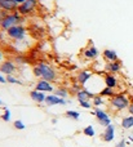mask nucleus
I'll return each instance as SVG.
<instances>
[{
    "mask_svg": "<svg viewBox=\"0 0 133 147\" xmlns=\"http://www.w3.org/2000/svg\"><path fill=\"white\" fill-rule=\"evenodd\" d=\"M98 94H100V96H102L103 98H105V97H110V98H111V97H114L116 93H115V89L109 88V86H105V88H103Z\"/></svg>",
    "mask_w": 133,
    "mask_h": 147,
    "instance_id": "obj_21",
    "label": "nucleus"
},
{
    "mask_svg": "<svg viewBox=\"0 0 133 147\" xmlns=\"http://www.w3.org/2000/svg\"><path fill=\"white\" fill-rule=\"evenodd\" d=\"M129 98L123 93L115 94L114 97L110 98V106L114 111H123V110H127L129 106Z\"/></svg>",
    "mask_w": 133,
    "mask_h": 147,
    "instance_id": "obj_3",
    "label": "nucleus"
},
{
    "mask_svg": "<svg viewBox=\"0 0 133 147\" xmlns=\"http://www.w3.org/2000/svg\"><path fill=\"white\" fill-rule=\"evenodd\" d=\"M103 103H105V99H103L102 96L96 94V96L93 97V106H95V107H100V106H102Z\"/></svg>",
    "mask_w": 133,
    "mask_h": 147,
    "instance_id": "obj_24",
    "label": "nucleus"
},
{
    "mask_svg": "<svg viewBox=\"0 0 133 147\" xmlns=\"http://www.w3.org/2000/svg\"><path fill=\"white\" fill-rule=\"evenodd\" d=\"M10 111L8 109H4V111H3V114H1V119H3V121H5V123H9L10 121Z\"/></svg>",
    "mask_w": 133,
    "mask_h": 147,
    "instance_id": "obj_25",
    "label": "nucleus"
},
{
    "mask_svg": "<svg viewBox=\"0 0 133 147\" xmlns=\"http://www.w3.org/2000/svg\"><path fill=\"white\" fill-rule=\"evenodd\" d=\"M79 103H80V106H82L83 109H87V110L92 109V106H93V103H90L89 101H80Z\"/></svg>",
    "mask_w": 133,
    "mask_h": 147,
    "instance_id": "obj_28",
    "label": "nucleus"
},
{
    "mask_svg": "<svg viewBox=\"0 0 133 147\" xmlns=\"http://www.w3.org/2000/svg\"><path fill=\"white\" fill-rule=\"evenodd\" d=\"M45 106H56V105H61V106H65L67 103V99L61 98V97L56 96V94H48L45 98Z\"/></svg>",
    "mask_w": 133,
    "mask_h": 147,
    "instance_id": "obj_8",
    "label": "nucleus"
},
{
    "mask_svg": "<svg viewBox=\"0 0 133 147\" xmlns=\"http://www.w3.org/2000/svg\"><path fill=\"white\" fill-rule=\"evenodd\" d=\"M114 138H115V125L110 124L105 128V130H103L102 140L105 141V142H113Z\"/></svg>",
    "mask_w": 133,
    "mask_h": 147,
    "instance_id": "obj_12",
    "label": "nucleus"
},
{
    "mask_svg": "<svg viewBox=\"0 0 133 147\" xmlns=\"http://www.w3.org/2000/svg\"><path fill=\"white\" fill-rule=\"evenodd\" d=\"M32 72L36 78H40V79H43V80L51 81V83L52 81H56L57 79H58L57 71L52 66H49L48 63H45V62H39V63L34 67Z\"/></svg>",
    "mask_w": 133,
    "mask_h": 147,
    "instance_id": "obj_1",
    "label": "nucleus"
},
{
    "mask_svg": "<svg viewBox=\"0 0 133 147\" xmlns=\"http://www.w3.org/2000/svg\"><path fill=\"white\" fill-rule=\"evenodd\" d=\"M7 36L10 39V40H16V41H21L26 38L27 32H26V28L23 27L22 25H16L13 27H10L9 30L5 31Z\"/></svg>",
    "mask_w": 133,
    "mask_h": 147,
    "instance_id": "obj_4",
    "label": "nucleus"
},
{
    "mask_svg": "<svg viewBox=\"0 0 133 147\" xmlns=\"http://www.w3.org/2000/svg\"><path fill=\"white\" fill-rule=\"evenodd\" d=\"M0 105H3V102H1V99H0Z\"/></svg>",
    "mask_w": 133,
    "mask_h": 147,
    "instance_id": "obj_36",
    "label": "nucleus"
},
{
    "mask_svg": "<svg viewBox=\"0 0 133 147\" xmlns=\"http://www.w3.org/2000/svg\"><path fill=\"white\" fill-rule=\"evenodd\" d=\"M95 97V93L89 90L87 88H82L79 92H76V99L78 101H89V99H93Z\"/></svg>",
    "mask_w": 133,
    "mask_h": 147,
    "instance_id": "obj_14",
    "label": "nucleus"
},
{
    "mask_svg": "<svg viewBox=\"0 0 133 147\" xmlns=\"http://www.w3.org/2000/svg\"><path fill=\"white\" fill-rule=\"evenodd\" d=\"M35 89L39 92H43V93H52V92H54V88L51 84V81L43 80V79H40V80L36 83Z\"/></svg>",
    "mask_w": 133,
    "mask_h": 147,
    "instance_id": "obj_9",
    "label": "nucleus"
},
{
    "mask_svg": "<svg viewBox=\"0 0 133 147\" xmlns=\"http://www.w3.org/2000/svg\"><path fill=\"white\" fill-rule=\"evenodd\" d=\"M16 71H17V66L13 61H4L3 63H0V72L5 75H12Z\"/></svg>",
    "mask_w": 133,
    "mask_h": 147,
    "instance_id": "obj_10",
    "label": "nucleus"
},
{
    "mask_svg": "<svg viewBox=\"0 0 133 147\" xmlns=\"http://www.w3.org/2000/svg\"><path fill=\"white\" fill-rule=\"evenodd\" d=\"M82 54H83V57H84L85 59H96V58L100 57L101 53H100V51L93 45L92 41H89V47H87L85 49H83Z\"/></svg>",
    "mask_w": 133,
    "mask_h": 147,
    "instance_id": "obj_7",
    "label": "nucleus"
},
{
    "mask_svg": "<svg viewBox=\"0 0 133 147\" xmlns=\"http://www.w3.org/2000/svg\"><path fill=\"white\" fill-rule=\"evenodd\" d=\"M128 112H129V115H132L133 116V103H129V106H128Z\"/></svg>",
    "mask_w": 133,
    "mask_h": 147,
    "instance_id": "obj_31",
    "label": "nucleus"
},
{
    "mask_svg": "<svg viewBox=\"0 0 133 147\" xmlns=\"http://www.w3.org/2000/svg\"><path fill=\"white\" fill-rule=\"evenodd\" d=\"M83 134L87 136V137H95L96 136V130H95V127L93 125H87V127L83 129Z\"/></svg>",
    "mask_w": 133,
    "mask_h": 147,
    "instance_id": "obj_22",
    "label": "nucleus"
},
{
    "mask_svg": "<svg viewBox=\"0 0 133 147\" xmlns=\"http://www.w3.org/2000/svg\"><path fill=\"white\" fill-rule=\"evenodd\" d=\"M56 96H58V97H61V98H65L66 99L67 97H69V94H70V92H69V89H66L65 86H59V88H57V89H54V92H53Z\"/></svg>",
    "mask_w": 133,
    "mask_h": 147,
    "instance_id": "obj_20",
    "label": "nucleus"
},
{
    "mask_svg": "<svg viewBox=\"0 0 133 147\" xmlns=\"http://www.w3.org/2000/svg\"><path fill=\"white\" fill-rule=\"evenodd\" d=\"M3 58V53H1V52H0V59H1Z\"/></svg>",
    "mask_w": 133,
    "mask_h": 147,
    "instance_id": "obj_35",
    "label": "nucleus"
},
{
    "mask_svg": "<svg viewBox=\"0 0 133 147\" xmlns=\"http://www.w3.org/2000/svg\"><path fill=\"white\" fill-rule=\"evenodd\" d=\"M66 117H69V119H72V120H79L80 119V112L79 111H75V110H69V111H66Z\"/></svg>",
    "mask_w": 133,
    "mask_h": 147,
    "instance_id": "obj_23",
    "label": "nucleus"
},
{
    "mask_svg": "<svg viewBox=\"0 0 133 147\" xmlns=\"http://www.w3.org/2000/svg\"><path fill=\"white\" fill-rule=\"evenodd\" d=\"M103 83H105V86H109V88L113 89H115L119 85V80L114 74H106L105 78H103Z\"/></svg>",
    "mask_w": 133,
    "mask_h": 147,
    "instance_id": "obj_15",
    "label": "nucleus"
},
{
    "mask_svg": "<svg viewBox=\"0 0 133 147\" xmlns=\"http://www.w3.org/2000/svg\"><path fill=\"white\" fill-rule=\"evenodd\" d=\"M0 83H1V84H5V83H7V78H4V76L1 75V72H0Z\"/></svg>",
    "mask_w": 133,
    "mask_h": 147,
    "instance_id": "obj_32",
    "label": "nucleus"
},
{
    "mask_svg": "<svg viewBox=\"0 0 133 147\" xmlns=\"http://www.w3.org/2000/svg\"><path fill=\"white\" fill-rule=\"evenodd\" d=\"M128 138H129V141H131V142H133V133L131 136H128Z\"/></svg>",
    "mask_w": 133,
    "mask_h": 147,
    "instance_id": "obj_34",
    "label": "nucleus"
},
{
    "mask_svg": "<svg viewBox=\"0 0 133 147\" xmlns=\"http://www.w3.org/2000/svg\"><path fill=\"white\" fill-rule=\"evenodd\" d=\"M102 56L107 62H114V61H118L119 59L118 53H116L115 51H113V49H105V51L102 52Z\"/></svg>",
    "mask_w": 133,
    "mask_h": 147,
    "instance_id": "obj_18",
    "label": "nucleus"
},
{
    "mask_svg": "<svg viewBox=\"0 0 133 147\" xmlns=\"http://www.w3.org/2000/svg\"><path fill=\"white\" fill-rule=\"evenodd\" d=\"M7 83H9V84H18V85H21V81L18 80V79H16L13 75H7Z\"/></svg>",
    "mask_w": 133,
    "mask_h": 147,
    "instance_id": "obj_27",
    "label": "nucleus"
},
{
    "mask_svg": "<svg viewBox=\"0 0 133 147\" xmlns=\"http://www.w3.org/2000/svg\"><path fill=\"white\" fill-rule=\"evenodd\" d=\"M22 21H23V17L17 10L13 13H8V14L0 21V28H1L3 31H7V30H9L10 27H13V26L21 25Z\"/></svg>",
    "mask_w": 133,
    "mask_h": 147,
    "instance_id": "obj_2",
    "label": "nucleus"
},
{
    "mask_svg": "<svg viewBox=\"0 0 133 147\" xmlns=\"http://www.w3.org/2000/svg\"><path fill=\"white\" fill-rule=\"evenodd\" d=\"M122 67H123V65H122V62L118 59V61L105 63V71L109 74H118V72H120Z\"/></svg>",
    "mask_w": 133,
    "mask_h": 147,
    "instance_id": "obj_13",
    "label": "nucleus"
},
{
    "mask_svg": "<svg viewBox=\"0 0 133 147\" xmlns=\"http://www.w3.org/2000/svg\"><path fill=\"white\" fill-rule=\"evenodd\" d=\"M13 1H14L17 5H21V4H23V3H25L26 0H13Z\"/></svg>",
    "mask_w": 133,
    "mask_h": 147,
    "instance_id": "obj_33",
    "label": "nucleus"
},
{
    "mask_svg": "<svg viewBox=\"0 0 133 147\" xmlns=\"http://www.w3.org/2000/svg\"><path fill=\"white\" fill-rule=\"evenodd\" d=\"M30 98L32 99L34 102H36V103H44L45 102V98L47 96L43 93V92H39V90H31L30 92Z\"/></svg>",
    "mask_w": 133,
    "mask_h": 147,
    "instance_id": "obj_17",
    "label": "nucleus"
},
{
    "mask_svg": "<svg viewBox=\"0 0 133 147\" xmlns=\"http://www.w3.org/2000/svg\"><path fill=\"white\" fill-rule=\"evenodd\" d=\"M13 127H14L16 129H18V130H23L26 128V125L23 124L22 120H16V121H13Z\"/></svg>",
    "mask_w": 133,
    "mask_h": 147,
    "instance_id": "obj_26",
    "label": "nucleus"
},
{
    "mask_svg": "<svg viewBox=\"0 0 133 147\" xmlns=\"http://www.w3.org/2000/svg\"><path fill=\"white\" fill-rule=\"evenodd\" d=\"M1 1H3V0H0V3H1Z\"/></svg>",
    "mask_w": 133,
    "mask_h": 147,
    "instance_id": "obj_37",
    "label": "nucleus"
},
{
    "mask_svg": "<svg viewBox=\"0 0 133 147\" xmlns=\"http://www.w3.org/2000/svg\"><path fill=\"white\" fill-rule=\"evenodd\" d=\"M120 125H122V128H123V129H126V130L132 129V128H133V116H132V115L124 116L123 119H122V121H120Z\"/></svg>",
    "mask_w": 133,
    "mask_h": 147,
    "instance_id": "obj_19",
    "label": "nucleus"
},
{
    "mask_svg": "<svg viewBox=\"0 0 133 147\" xmlns=\"http://www.w3.org/2000/svg\"><path fill=\"white\" fill-rule=\"evenodd\" d=\"M36 5H38V0H26L23 4L18 5L17 12L20 13L22 17H26V16L31 14V13L35 10Z\"/></svg>",
    "mask_w": 133,
    "mask_h": 147,
    "instance_id": "obj_5",
    "label": "nucleus"
},
{
    "mask_svg": "<svg viewBox=\"0 0 133 147\" xmlns=\"http://www.w3.org/2000/svg\"><path fill=\"white\" fill-rule=\"evenodd\" d=\"M7 14H8V13L5 12V10H3L1 8H0V21H1L3 18H4V17H5V16H7Z\"/></svg>",
    "mask_w": 133,
    "mask_h": 147,
    "instance_id": "obj_30",
    "label": "nucleus"
},
{
    "mask_svg": "<svg viewBox=\"0 0 133 147\" xmlns=\"http://www.w3.org/2000/svg\"><path fill=\"white\" fill-rule=\"evenodd\" d=\"M115 147H127V141L126 140H122L119 143H116Z\"/></svg>",
    "mask_w": 133,
    "mask_h": 147,
    "instance_id": "obj_29",
    "label": "nucleus"
},
{
    "mask_svg": "<svg viewBox=\"0 0 133 147\" xmlns=\"http://www.w3.org/2000/svg\"><path fill=\"white\" fill-rule=\"evenodd\" d=\"M92 115H95L97 121H98V124L102 125V127L106 128L107 125L111 124V119H110V116H109V114L106 111H103V110L98 109V107H96V109L93 110Z\"/></svg>",
    "mask_w": 133,
    "mask_h": 147,
    "instance_id": "obj_6",
    "label": "nucleus"
},
{
    "mask_svg": "<svg viewBox=\"0 0 133 147\" xmlns=\"http://www.w3.org/2000/svg\"><path fill=\"white\" fill-rule=\"evenodd\" d=\"M0 8H1L3 10H5V12H9V13H13L17 10L18 5L16 4L13 0H3L1 3H0Z\"/></svg>",
    "mask_w": 133,
    "mask_h": 147,
    "instance_id": "obj_16",
    "label": "nucleus"
},
{
    "mask_svg": "<svg viewBox=\"0 0 133 147\" xmlns=\"http://www.w3.org/2000/svg\"><path fill=\"white\" fill-rule=\"evenodd\" d=\"M93 76V72L90 70H82L79 74L76 75V81L80 84L82 86H84L85 84L89 81V79Z\"/></svg>",
    "mask_w": 133,
    "mask_h": 147,
    "instance_id": "obj_11",
    "label": "nucleus"
}]
</instances>
